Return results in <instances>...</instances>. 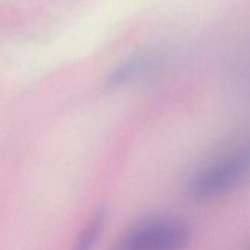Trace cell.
I'll use <instances>...</instances> for the list:
<instances>
[{"instance_id": "6da1fadb", "label": "cell", "mask_w": 250, "mask_h": 250, "mask_svg": "<svg viewBox=\"0 0 250 250\" xmlns=\"http://www.w3.org/2000/svg\"><path fill=\"white\" fill-rule=\"evenodd\" d=\"M190 239V229L181 220L154 216L134 225L110 250H183Z\"/></svg>"}, {"instance_id": "7a4b0ae2", "label": "cell", "mask_w": 250, "mask_h": 250, "mask_svg": "<svg viewBox=\"0 0 250 250\" xmlns=\"http://www.w3.org/2000/svg\"><path fill=\"white\" fill-rule=\"evenodd\" d=\"M247 167L248 159L242 153H232L216 159L190 178L188 194L199 202L219 198L241 182Z\"/></svg>"}, {"instance_id": "3957f363", "label": "cell", "mask_w": 250, "mask_h": 250, "mask_svg": "<svg viewBox=\"0 0 250 250\" xmlns=\"http://www.w3.org/2000/svg\"><path fill=\"white\" fill-rule=\"evenodd\" d=\"M104 222L105 219L103 212H99L95 216H93L87 224V226L82 229L80 236L77 237L71 250H92L99 239Z\"/></svg>"}]
</instances>
